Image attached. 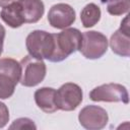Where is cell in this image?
Instances as JSON below:
<instances>
[{
  "mask_svg": "<svg viewBox=\"0 0 130 130\" xmlns=\"http://www.w3.org/2000/svg\"><path fill=\"white\" fill-rule=\"evenodd\" d=\"M81 37V31L74 27L64 28V30H62L61 32L53 34L54 49L49 61L61 62L71 54L79 50Z\"/></svg>",
  "mask_w": 130,
  "mask_h": 130,
  "instance_id": "obj_1",
  "label": "cell"
},
{
  "mask_svg": "<svg viewBox=\"0 0 130 130\" xmlns=\"http://www.w3.org/2000/svg\"><path fill=\"white\" fill-rule=\"evenodd\" d=\"M25 47L31 57L40 60H50L54 49L53 34L41 29L32 30L26 37Z\"/></svg>",
  "mask_w": 130,
  "mask_h": 130,
  "instance_id": "obj_2",
  "label": "cell"
},
{
  "mask_svg": "<svg viewBox=\"0 0 130 130\" xmlns=\"http://www.w3.org/2000/svg\"><path fill=\"white\" fill-rule=\"evenodd\" d=\"M20 80L19 82L26 87H32L41 83L47 73V67L43 60L27 55L21 59Z\"/></svg>",
  "mask_w": 130,
  "mask_h": 130,
  "instance_id": "obj_3",
  "label": "cell"
},
{
  "mask_svg": "<svg viewBox=\"0 0 130 130\" xmlns=\"http://www.w3.org/2000/svg\"><path fill=\"white\" fill-rule=\"evenodd\" d=\"M108 45V39L104 34L96 30L84 31L81 37V43L78 51L86 59L94 60L106 54Z\"/></svg>",
  "mask_w": 130,
  "mask_h": 130,
  "instance_id": "obj_4",
  "label": "cell"
},
{
  "mask_svg": "<svg viewBox=\"0 0 130 130\" xmlns=\"http://www.w3.org/2000/svg\"><path fill=\"white\" fill-rule=\"evenodd\" d=\"M89 99L93 102L129 103V94L126 87L119 83H106L94 87L89 92Z\"/></svg>",
  "mask_w": 130,
  "mask_h": 130,
  "instance_id": "obj_5",
  "label": "cell"
},
{
  "mask_svg": "<svg viewBox=\"0 0 130 130\" xmlns=\"http://www.w3.org/2000/svg\"><path fill=\"white\" fill-rule=\"evenodd\" d=\"M83 92L81 87L73 82H66L56 90V104L58 110L74 111L82 102Z\"/></svg>",
  "mask_w": 130,
  "mask_h": 130,
  "instance_id": "obj_6",
  "label": "cell"
},
{
  "mask_svg": "<svg viewBox=\"0 0 130 130\" xmlns=\"http://www.w3.org/2000/svg\"><path fill=\"white\" fill-rule=\"evenodd\" d=\"M80 125L88 130H100L106 127L109 121L108 113L105 109L94 105H88L81 109L78 114Z\"/></svg>",
  "mask_w": 130,
  "mask_h": 130,
  "instance_id": "obj_7",
  "label": "cell"
},
{
  "mask_svg": "<svg viewBox=\"0 0 130 130\" xmlns=\"http://www.w3.org/2000/svg\"><path fill=\"white\" fill-rule=\"evenodd\" d=\"M75 10L66 3L53 5L48 12V21L52 27L64 29L69 27L75 21Z\"/></svg>",
  "mask_w": 130,
  "mask_h": 130,
  "instance_id": "obj_8",
  "label": "cell"
},
{
  "mask_svg": "<svg viewBox=\"0 0 130 130\" xmlns=\"http://www.w3.org/2000/svg\"><path fill=\"white\" fill-rule=\"evenodd\" d=\"M110 47L112 51L121 57L130 56V25L129 15L121 22L120 28L117 29L110 39Z\"/></svg>",
  "mask_w": 130,
  "mask_h": 130,
  "instance_id": "obj_9",
  "label": "cell"
},
{
  "mask_svg": "<svg viewBox=\"0 0 130 130\" xmlns=\"http://www.w3.org/2000/svg\"><path fill=\"white\" fill-rule=\"evenodd\" d=\"M37 106L45 113H54L58 110L56 104V89L53 87H41L34 94Z\"/></svg>",
  "mask_w": 130,
  "mask_h": 130,
  "instance_id": "obj_10",
  "label": "cell"
},
{
  "mask_svg": "<svg viewBox=\"0 0 130 130\" xmlns=\"http://www.w3.org/2000/svg\"><path fill=\"white\" fill-rule=\"evenodd\" d=\"M0 17L7 25L12 28H17L25 23L19 1L2 7V10L0 11Z\"/></svg>",
  "mask_w": 130,
  "mask_h": 130,
  "instance_id": "obj_11",
  "label": "cell"
},
{
  "mask_svg": "<svg viewBox=\"0 0 130 130\" xmlns=\"http://www.w3.org/2000/svg\"><path fill=\"white\" fill-rule=\"evenodd\" d=\"M18 1L21 6L25 23H36L42 18L45 12V5L42 0H18Z\"/></svg>",
  "mask_w": 130,
  "mask_h": 130,
  "instance_id": "obj_12",
  "label": "cell"
},
{
  "mask_svg": "<svg viewBox=\"0 0 130 130\" xmlns=\"http://www.w3.org/2000/svg\"><path fill=\"white\" fill-rule=\"evenodd\" d=\"M101 15V8L94 3H88L82 8L80 12L81 23L85 28L92 27L100 21Z\"/></svg>",
  "mask_w": 130,
  "mask_h": 130,
  "instance_id": "obj_13",
  "label": "cell"
},
{
  "mask_svg": "<svg viewBox=\"0 0 130 130\" xmlns=\"http://www.w3.org/2000/svg\"><path fill=\"white\" fill-rule=\"evenodd\" d=\"M0 72H3L11 76L16 82L20 80V63L12 58H2L0 59Z\"/></svg>",
  "mask_w": 130,
  "mask_h": 130,
  "instance_id": "obj_14",
  "label": "cell"
},
{
  "mask_svg": "<svg viewBox=\"0 0 130 130\" xmlns=\"http://www.w3.org/2000/svg\"><path fill=\"white\" fill-rule=\"evenodd\" d=\"M107 5V11L114 16L128 13L130 8V0H101Z\"/></svg>",
  "mask_w": 130,
  "mask_h": 130,
  "instance_id": "obj_15",
  "label": "cell"
},
{
  "mask_svg": "<svg viewBox=\"0 0 130 130\" xmlns=\"http://www.w3.org/2000/svg\"><path fill=\"white\" fill-rule=\"evenodd\" d=\"M17 83L11 76L0 72V100L9 99L14 93Z\"/></svg>",
  "mask_w": 130,
  "mask_h": 130,
  "instance_id": "obj_16",
  "label": "cell"
},
{
  "mask_svg": "<svg viewBox=\"0 0 130 130\" xmlns=\"http://www.w3.org/2000/svg\"><path fill=\"white\" fill-rule=\"evenodd\" d=\"M10 129H36L34 121L28 118H19L13 121V123L9 126Z\"/></svg>",
  "mask_w": 130,
  "mask_h": 130,
  "instance_id": "obj_17",
  "label": "cell"
},
{
  "mask_svg": "<svg viewBox=\"0 0 130 130\" xmlns=\"http://www.w3.org/2000/svg\"><path fill=\"white\" fill-rule=\"evenodd\" d=\"M9 121V111L7 106L0 102V128H3Z\"/></svg>",
  "mask_w": 130,
  "mask_h": 130,
  "instance_id": "obj_18",
  "label": "cell"
},
{
  "mask_svg": "<svg viewBox=\"0 0 130 130\" xmlns=\"http://www.w3.org/2000/svg\"><path fill=\"white\" fill-rule=\"evenodd\" d=\"M5 28L4 26L0 23V56L2 54L3 51V42H4V38H5Z\"/></svg>",
  "mask_w": 130,
  "mask_h": 130,
  "instance_id": "obj_19",
  "label": "cell"
},
{
  "mask_svg": "<svg viewBox=\"0 0 130 130\" xmlns=\"http://www.w3.org/2000/svg\"><path fill=\"white\" fill-rule=\"evenodd\" d=\"M16 1H18V0H0V6L4 7V6H6L8 4H11L13 2H16Z\"/></svg>",
  "mask_w": 130,
  "mask_h": 130,
  "instance_id": "obj_20",
  "label": "cell"
}]
</instances>
